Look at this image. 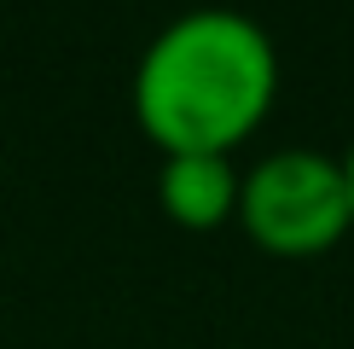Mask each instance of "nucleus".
<instances>
[{"mask_svg": "<svg viewBox=\"0 0 354 349\" xmlns=\"http://www.w3.org/2000/svg\"><path fill=\"white\" fill-rule=\"evenodd\" d=\"M134 123L163 157L244 145L279 99V47L239 6H192L145 41Z\"/></svg>", "mask_w": 354, "mask_h": 349, "instance_id": "nucleus-1", "label": "nucleus"}, {"mask_svg": "<svg viewBox=\"0 0 354 349\" xmlns=\"http://www.w3.org/2000/svg\"><path fill=\"white\" fill-rule=\"evenodd\" d=\"M239 222L268 256H319L354 227L343 157L314 145L268 152L239 186Z\"/></svg>", "mask_w": 354, "mask_h": 349, "instance_id": "nucleus-2", "label": "nucleus"}, {"mask_svg": "<svg viewBox=\"0 0 354 349\" xmlns=\"http://www.w3.org/2000/svg\"><path fill=\"white\" fill-rule=\"evenodd\" d=\"M239 186L244 174L221 152H180V157H163V169H157V204L186 233L227 227L239 215Z\"/></svg>", "mask_w": 354, "mask_h": 349, "instance_id": "nucleus-3", "label": "nucleus"}, {"mask_svg": "<svg viewBox=\"0 0 354 349\" xmlns=\"http://www.w3.org/2000/svg\"><path fill=\"white\" fill-rule=\"evenodd\" d=\"M343 181H348V215H354V145L343 152Z\"/></svg>", "mask_w": 354, "mask_h": 349, "instance_id": "nucleus-4", "label": "nucleus"}]
</instances>
